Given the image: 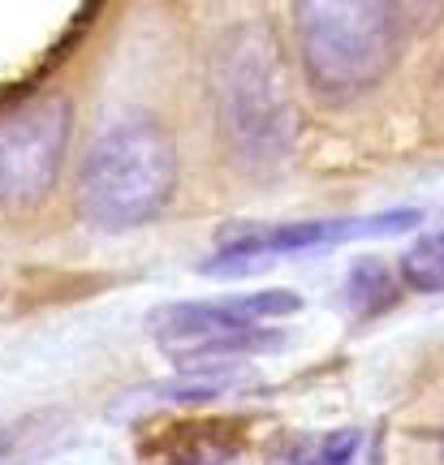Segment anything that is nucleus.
Masks as SVG:
<instances>
[{"label": "nucleus", "mask_w": 444, "mask_h": 465, "mask_svg": "<svg viewBox=\"0 0 444 465\" xmlns=\"http://www.w3.org/2000/svg\"><path fill=\"white\" fill-rule=\"evenodd\" d=\"M419 224V212H388V216L367 220H302V224H272V229H250L237 237H225L216 254L203 263V272H255V263H267L277 254H298L311 246H332L346 237L367 232H393Z\"/></svg>", "instance_id": "nucleus-5"}, {"label": "nucleus", "mask_w": 444, "mask_h": 465, "mask_svg": "<svg viewBox=\"0 0 444 465\" xmlns=\"http://www.w3.org/2000/svg\"><path fill=\"white\" fill-rule=\"evenodd\" d=\"M177 190V151L156 125L126 121L99 134L78 173V212L104 232L138 229L168 207Z\"/></svg>", "instance_id": "nucleus-3"}, {"label": "nucleus", "mask_w": 444, "mask_h": 465, "mask_svg": "<svg viewBox=\"0 0 444 465\" xmlns=\"http://www.w3.org/2000/svg\"><path fill=\"white\" fill-rule=\"evenodd\" d=\"M406 17L393 0H294V31L315 91L346 100L393 69Z\"/></svg>", "instance_id": "nucleus-2"}, {"label": "nucleus", "mask_w": 444, "mask_h": 465, "mask_svg": "<svg viewBox=\"0 0 444 465\" xmlns=\"http://www.w3.org/2000/svg\"><path fill=\"white\" fill-rule=\"evenodd\" d=\"M69 138V104L39 95L0 113V207H31L52 190Z\"/></svg>", "instance_id": "nucleus-4"}, {"label": "nucleus", "mask_w": 444, "mask_h": 465, "mask_svg": "<svg viewBox=\"0 0 444 465\" xmlns=\"http://www.w3.org/2000/svg\"><path fill=\"white\" fill-rule=\"evenodd\" d=\"M277 457L285 465H379V440L362 427H341L324 435H294Z\"/></svg>", "instance_id": "nucleus-7"}, {"label": "nucleus", "mask_w": 444, "mask_h": 465, "mask_svg": "<svg viewBox=\"0 0 444 465\" xmlns=\"http://www.w3.org/2000/svg\"><path fill=\"white\" fill-rule=\"evenodd\" d=\"M401 276L419 293H440L444 289V232H428L419 237L406 259H401Z\"/></svg>", "instance_id": "nucleus-8"}, {"label": "nucleus", "mask_w": 444, "mask_h": 465, "mask_svg": "<svg viewBox=\"0 0 444 465\" xmlns=\"http://www.w3.org/2000/svg\"><path fill=\"white\" fill-rule=\"evenodd\" d=\"M298 306V293H255V298H220V302H186V306H168L156 332L160 341L168 345H181V341H195V336H207V332H233V328H259L264 319H277V315H294Z\"/></svg>", "instance_id": "nucleus-6"}, {"label": "nucleus", "mask_w": 444, "mask_h": 465, "mask_svg": "<svg viewBox=\"0 0 444 465\" xmlns=\"http://www.w3.org/2000/svg\"><path fill=\"white\" fill-rule=\"evenodd\" d=\"M393 5L401 9L406 22H428V17L440 9V0H393Z\"/></svg>", "instance_id": "nucleus-9"}, {"label": "nucleus", "mask_w": 444, "mask_h": 465, "mask_svg": "<svg viewBox=\"0 0 444 465\" xmlns=\"http://www.w3.org/2000/svg\"><path fill=\"white\" fill-rule=\"evenodd\" d=\"M212 104L225 147L250 177H272L294 147V100L264 26H233L212 52Z\"/></svg>", "instance_id": "nucleus-1"}, {"label": "nucleus", "mask_w": 444, "mask_h": 465, "mask_svg": "<svg viewBox=\"0 0 444 465\" xmlns=\"http://www.w3.org/2000/svg\"><path fill=\"white\" fill-rule=\"evenodd\" d=\"M17 444V427H9V431H0V457H5V452L14 449Z\"/></svg>", "instance_id": "nucleus-10"}]
</instances>
